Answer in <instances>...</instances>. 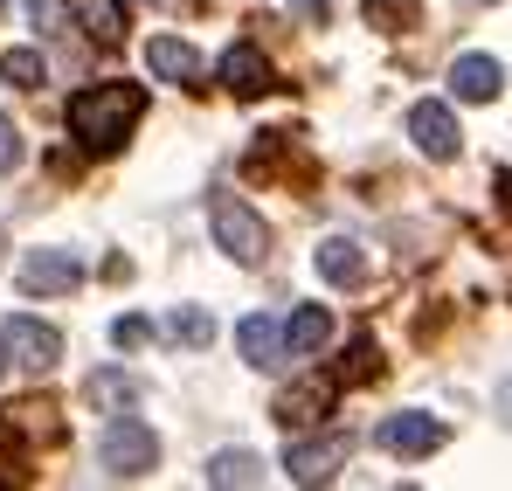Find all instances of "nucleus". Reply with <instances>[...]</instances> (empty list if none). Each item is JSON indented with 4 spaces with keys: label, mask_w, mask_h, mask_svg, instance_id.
I'll use <instances>...</instances> for the list:
<instances>
[{
    "label": "nucleus",
    "mask_w": 512,
    "mask_h": 491,
    "mask_svg": "<svg viewBox=\"0 0 512 491\" xmlns=\"http://www.w3.org/2000/svg\"><path fill=\"white\" fill-rule=\"evenodd\" d=\"M14 284H21L28 298H56V291H77V284H84V263H77L70 249H28V256L14 263Z\"/></svg>",
    "instance_id": "nucleus-4"
},
{
    "label": "nucleus",
    "mask_w": 512,
    "mask_h": 491,
    "mask_svg": "<svg viewBox=\"0 0 512 491\" xmlns=\"http://www.w3.org/2000/svg\"><path fill=\"white\" fill-rule=\"evenodd\" d=\"M63 436V422L49 402H14V409H0V443H56Z\"/></svg>",
    "instance_id": "nucleus-11"
},
{
    "label": "nucleus",
    "mask_w": 512,
    "mask_h": 491,
    "mask_svg": "<svg viewBox=\"0 0 512 491\" xmlns=\"http://www.w3.org/2000/svg\"><path fill=\"white\" fill-rule=\"evenodd\" d=\"M146 118V90L139 83H90L70 97V132L84 153H118L125 132Z\"/></svg>",
    "instance_id": "nucleus-1"
},
{
    "label": "nucleus",
    "mask_w": 512,
    "mask_h": 491,
    "mask_svg": "<svg viewBox=\"0 0 512 491\" xmlns=\"http://www.w3.org/2000/svg\"><path fill=\"white\" fill-rule=\"evenodd\" d=\"M450 83H457V97H464V104H492V97H499V83H506V70H499L492 56H457Z\"/></svg>",
    "instance_id": "nucleus-14"
},
{
    "label": "nucleus",
    "mask_w": 512,
    "mask_h": 491,
    "mask_svg": "<svg viewBox=\"0 0 512 491\" xmlns=\"http://www.w3.org/2000/svg\"><path fill=\"white\" fill-rule=\"evenodd\" d=\"M0 339H7V353H14L21 367H35V374L63 360V332L42 326V319H7V326H0Z\"/></svg>",
    "instance_id": "nucleus-8"
},
{
    "label": "nucleus",
    "mask_w": 512,
    "mask_h": 491,
    "mask_svg": "<svg viewBox=\"0 0 512 491\" xmlns=\"http://www.w3.org/2000/svg\"><path fill=\"white\" fill-rule=\"evenodd\" d=\"M236 346H243V360H250V367H284V360H291L284 326H277V319H263V312L236 326Z\"/></svg>",
    "instance_id": "nucleus-12"
},
{
    "label": "nucleus",
    "mask_w": 512,
    "mask_h": 491,
    "mask_svg": "<svg viewBox=\"0 0 512 491\" xmlns=\"http://www.w3.org/2000/svg\"><path fill=\"white\" fill-rule=\"evenodd\" d=\"M374 374H381V346L360 339V346H353V381H374Z\"/></svg>",
    "instance_id": "nucleus-22"
},
{
    "label": "nucleus",
    "mask_w": 512,
    "mask_h": 491,
    "mask_svg": "<svg viewBox=\"0 0 512 491\" xmlns=\"http://www.w3.org/2000/svg\"><path fill=\"white\" fill-rule=\"evenodd\" d=\"M90 395H97V402H132L139 388H132V381H118V374H97V381H90Z\"/></svg>",
    "instance_id": "nucleus-23"
},
{
    "label": "nucleus",
    "mask_w": 512,
    "mask_h": 491,
    "mask_svg": "<svg viewBox=\"0 0 512 491\" xmlns=\"http://www.w3.org/2000/svg\"><path fill=\"white\" fill-rule=\"evenodd\" d=\"M208 485H263V457L256 450H222L215 464H208Z\"/></svg>",
    "instance_id": "nucleus-17"
},
{
    "label": "nucleus",
    "mask_w": 512,
    "mask_h": 491,
    "mask_svg": "<svg viewBox=\"0 0 512 491\" xmlns=\"http://www.w3.org/2000/svg\"><path fill=\"white\" fill-rule=\"evenodd\" d=\"M77 7H84V28H90L97 49H118V42H125V14H118L111 0H77Z\"/></svg>",
    "instance_id": "nucleus-18"
},
{
    "label": "nucleus",
    "mask_w": 512,
    "mask_h": 491,
    "mask_svg": "<svg viewBox=\"0 0 512 491\" xmlns=\"http://www.w3.org/2000/svg\"><path fill=\"white\" fill-rule=\"evenodd\" d=\"M409 139H416V153H423V160H457V146H464V132H457L450 104H436V97L409 111Z\"/></svg>",
    "instance_id": "nucleus-6"
},
{
    "label": "nucleus",
    "mask_w": 512,
    "mask_h": 491,
    "mask_svg": "<svg viewBox=\"0 0 512 491\" xmlns=\"http://www.w3.org/2000/svg\"><path fill=\"white\" fill-rule=\"evenodd\" d=\"M499 201H506V215H512V173H499Z\"/></svg>",
    "instance_id": "nucleus-28"
},
{
    "label": "nucleus",
    "mask_w": 512,
    "mask_h": 491,
    "mask_svg": "<svg viewBox=\"0 0 512 491\" xmlns=\"http://www.w3.org/2000/svg\"><path fill=\"white\" fill-rule=\"evenodd\" d=\"M28 14H35V28H49V35L63 28V7H56V0H28Z\"/></svg>",
    "instance_id": "nucleus-25"
},
{
    "label": "nucleus",
    "mask_w": 512,
    "mask_h": 491,
    "mask_svg": "<svg viewBox=\"0 0 512 491\" xmlns=\"http://www.w3.org/2000/svg\"><path fill=\"white\" fill-rule=\"evenodd\" d=\"M167 339H180V346H208V339H215V319H208L201 305H187V312H167Z\"/></svg>",
    "instance_id": "nucleus-21"
},
{
    "label": "nucleus",
    "mask_w": 512,
    "mask_h": 491,
    "mask_svg": "<svg viewBox=\"0 0 512 491\" xmlns=\"http://www.w3.org/2000/svg\"><path fill=\"white\" fill-rule=\"evenodd\" d=\"M0 249H7V236H0Z\"/></svg>",
    "instance_id": "nucleus-31"
},
{
    "label": "nucleus",
    "mask_w": 512,
    "mask_h": 491,
    "mask_svg": "<svg viewBox=\"0 0 512 491\" xmlns=\"http://www.w3.org/2000/svg\"><path fill=\"white\" fill-rule=\"evenodd\" d=\"M146 63H153V77H167V83H201V56L180 35H153L146 42Z\"/></svg>",
    "instance_id": "nucleus-13"
},
{
    "label": "nucleus",
    "mask_w": 512,
    "mask_h": 491,
    "mask_svg": "<svg viewBox=\"0 0 512 491\" xmlns=\"http://www.w3.org/2000/svg\"><path fill=\"white\" fill-rule=\"evenodd\" d=\"M360 14H367L381 35H402V28H416V21H423V7H416V0H367Z\"/></svg>",
    "instance_id": "nucleus-20"
},
{
    "label": "nucleus",
    "mask_w": 512,
    "mask_h": 491,
    "mask_svg": "<svg viewBox=\"0 0 512 491\" xmlns=\"http://www.w3.org/2000/svg\"><path fill=\"white\" fill-rule=\"evenodd\" d=\"M0 7H7V0H0Z\"/></svg>",
    "instance_id": "nucleus-32"
},
{
    "label": "nucleus",
    "mask_w": 512,
    "mask_h": 491,
    "mask_svg": "<svg viewBox=\"0 0 512 491\" xmlns=\"http://www.w3.org/2000/svg\"><path fill=\"white\" fill-rule=\"evenodd\" d=\"M374 443H381L388 457H429V450H443V443H450V429H443L436 415L409 409V415H388V422L374 429Z\"/></svg>",
    "instance_id": "nucleus-5"
},
{
    "label": "nucleus",
    "mask_w": 512,
    "mask_h": 491,
    "mask_svg": "<svg viewBox=\"0 0 512 491\" xmlns=\"http://www.w3.org/2000/svg\"><path fill=\"white\" fill-rule=\"evenodd\" d=\"M506 415H512V381H506Z\"/></svg>",
    "instance_id": "nucleus-30"
},
{
    "label": "nucleus",
    "mask_w": 512,
    "mask_h": 491,
    "mask_svg": "<svg viewBox=\"0 0 512 491\" xmlns=\"http://www.w3.org/2000/svg\"><path fill=\"white\" fill-rule=\"evenodd\" d=\"M346 450H353L346 436H319V443H291V450H284V478H291V485H326V478H333V471L346 464Z\"/></svg>",
    "instance_id": "nucleus-7"
},
{
    "label": "nucleus",
    "mask_w": 512,
    "mask_h": 491,
    "mask_svg": "<svg viewBox=\"0 0 512 491\" xmlns=\"http://www.w3.org/2000/svg\"><path fill=\"white\" fill-rule=\"evenodd\" d=\"M291 7H298L305 21H326V0H291Z\"/></svg>",
    "instance_id": "nucleus-27"
},
{
    "label": "nucleus",
    "mask_w": 512,
    "mask_h": 491,
    "mask_svg": "<svg viewBox=\"0 0 512 491\" xmlns=\"http://www.w3.org/2000/svg\"><path fill=\"white\" fill-rule=\"evenodd\" d=\"M111 339H118V346H139V339H146V319H118Z\"/></svg>",
    "instance_id": "nucleus-26"
},
{
    "label": "nucleus",
    "mask_w": 512,
    "mask_h": 491,
    "mask_svg": "<svg viewBox=\"0 0 512 491\" xmlns=\"http://www.w3.org/2000/svg\"><path fill=\"white\" fill-rule=\"evenodd\" d=\"M0 374H7V339H0Z\"/></svg>",
    "instance_id": "nucleus-29"
},
{
    "label": "nucleus",
    "mask_w": 512,
    "mask_h": 491,
    "mask_svg": "<svg viewBox=\"0 0 512 491\" xmlns=\"http://www.w3.org/2000/svg\"><path fill=\"white\" fill-rule=\"evenodd\" d=\"M97 464H104V478H146V471L160 464V436L125 415V422H111V429L97 436Z\"/></svg>",
    "instance_id": "nucleus-2"
},
{
    "label": "nucleus",
    "mask_w": 512,
    "mask_h": 491,
    "mask_svg": "<svg viewBox=\"0 0 512 491\" xmlns=\"http://www.w3.org/2000/svg\"><path fill=\"white\" fill-rule=\"evenodd\" d=\"M14 166H21V132L0 118V173H14Z\"/></svg>",
    "instance_id": "nucleus-24"
},
{
    "label": "nucleus",
    "mask_w": 512,
    "mask_h": 491,
    "mask_svg": "<svg viewBox=\"0 0 512 491\" xmlns=\"http://www.w3.org/2000/svg\"><path fill=\"white\" fill-rule=\"evenodd\" d=\"M333 395H340V381H333V374H312V381H298V388L277 395V422H284V429H312L319 415L333 409Z\"/></svg>",
    "instance_id": "nucleus-9"
},
{
    "label": "nucleus",
    "mask_w": 512,
    "mask_h": 491,
    "mask_svg": "<svg viewBox=\"0 0 512 491\" xmlns=\"http://www.w3.org/2000/svg\"><path fill=\"white\" fill-rule=\"evenodd\" d=\"M270 83H277V70H270V56H263L256 42H236V49L222 56V90H229V97H243V104H250V97L270 90Z\"/></svg>",
    "instance_id": "nucleus-10"
},
{
    "label": "nucleus",
    "mask_w": 512,
    "mask_h": 491,
    "mask_svg": "<svg viewBox=\"0 0 512 491\" xmlns=\"http://www.w3.org/2000/svg\"><path fill=\"white\" fill-rule=\"evenodd\" d=\"M326 339H333V312H326V305H305V312H291V319H284V346H291V360L319 353Z\"/></svg>",
    "instance_id": "nucleus-15"
},
{
    "label": "nucleus",
    "mask_w": 512,
    "mask_h": 491,
    "mask_svg": "<svg viewBox=\"0 0 512 491\" xmlns=\"http://www.w3.org/2000/svg\"><path fill=\"white\" fill-rule=\"evenodd\" d=\"M0 77L14 83V90H42L49 63H42V49H7V56H0Z\"/></svg>",
    "instance_id": "nucleus-19"
},
{
    "label": "nucleus",
    "mask_w": 512,
    "mask_h": 491,
    "mask_svg": "<svg viewBox=\"0 0 512 491\" xmlns=\"http://www.w3.org/2000/svg\"><path fill=\"white\" fill-rule=\"evenodd\" d=\"M208 229H215V243L229 249V256H236L243 270H256V263H263V249H270V229L256 222V208L229 201V194H222V201L208 208Z\"/></svg>",
    "instance_id": "nucleus-3"
},
{
    "label": "nucleus",
    "mask_w": 512,
    "mask_h": 491,
    "mask_svg": "<svg viewBox=\"0 0 512 491\" xmlns=\"http://www.w3.org/2000/svg\"><path fill=\"white\" fill-rule=\"evenodd\" d=\"M319 277H326V284H360V243L326 236V243H319Z\"/></svg>",
    "instance_id": "nucleus-16"
}]
</instances>
